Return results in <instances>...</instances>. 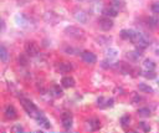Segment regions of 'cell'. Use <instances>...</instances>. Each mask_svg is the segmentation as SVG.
<instances>
[{
	"mask_svg": "<svg viewBox=\"0 0 159 133\" xmlns=\"http://www.w3.org/2000/svg\"><path fill=\"white\" fill-rule=\"evenodd\" d=\"M36 121H37V124L41 126V127L45 128V129H48V128L51 127V123L48 122V119H47L43 114H40V116L36 118Z\"/></svg>",
	"mask_w": 159,
	"mask_h": 133,
	"instance_id": "9a60e30c",
	"label": "cell"
},
{
	"mask_svg": "<svg viewBox=\"0 0 159 133\" xmlns=\"http://www.w3.org/2000/svg\"><path fill=\"white\" fill-rule=\"evenodd\" d=\"M139 127H140L144 132H149V131H150V126L147 124L145 122H140V123H139Z\"/></svg>",
	"mask_w": 159,
	"mask_h": 133,
	"instance_id": "1f68e13d",
	"label": "cell"
},
{
	"mask_svg": "<svg viewBox=\"0 0 159 133\" xmlns=\"http://www.w3.org/2000/svg\"><path fill=\"white\" fill-rule=\"evenodd\" d=\"M120 123H122V126H123V127L129 126V123H130V116H128V114L123 116V117L120 118Z\"/></svg>",
	"mask_w": 159,
	"mask_h": 133,
	"instance_id": "f1b7e54d",
	"label": "cell"
},
{
	"mask_svg": "<svg viewBox=\"0 0 159 133\" xmlns=\"http://www.w3.org/2000/svg\"><path fill=\"white\" fill-rule=\"evenodd\" d=\"M113 98H104V97H99L98 99H97V104H98V107H101V108H106V107H111V106H113Z\"/></svg>",
	"mask_w": 159,
	"mask_h": 133,
	"instance_id": "7c38bea8",
	"label": "cell"
},
{
	"mask_svg": "<svg viewBox=\"0 0 159 133\" xmlns=\"http://www.w3.org/2000/svg\"><path fill=\"white\" fill-rule=\"evenodd\" d=\"M140 56H142V53H139V52H137V51H130V52L127 53V57H128L129 60H132V61H137V60H139Z\"/></svg>",
	"mask_w": 159,
	"mask_h": 133,
	"instance_id": "484cf974",
	"label": "cell"
},
{
	"mask_svg": "<svg viewBox=\"0 0 159 133\" xmlns=\"http://www.w3.org/2000/svg\"><path fill=\"white\" fill-rule=\"evenodd\" d=\"M132 42H133L135 46H138L139 48H145V47L149 46V40H148L142 32H138V31L134 32V36H133V39H132Z\"/></svg>",
	"mask_w": 159,
	"mask_h": 133,
	"instance_id": "7a4b0ae2",
	"label": "cell"
},
{
	"mask_svg": "<svg viewBox=\"0 0 159 133\" xmlns=\"http://www.w3.org/2000/svg\"><path fill=\"white\" fill-rule=\"evenodd\" d=\"M61 122H62V126L65 129H70L72 127V122H73L72 114L70 112H63L62 117H61Z\"/></svg>",
	"mask_w": 159,
	"mask_h": 133,
	"instance_id": "8992f818",
	"label": "cell"
},
{
	"mask_svg": "<svg viewBox=\"0 0 159 133\" xmlns=\"http://www.w3.org/2000/svg\"><path fill=\"white\" fill-rule=\"evenodd\" d=\"M61 83H62L63 87L70 88V87H73V86H75V80H73V77H71V76H65V77L61 80Z\"/></svg>",
	"mask_w": 159,
	"mask_h": 133,
	"instance_id": "ac0fdd59",
	"label": "cell"
},
{
	"mask_svg": "<svg viewBox=\"0 0 159 133\" xmlns=\"http://www.w3.org/2000/svg\"><path fill=\"white\" fill-rule=\"evenodd\" d=\"M98 25L103 31H108L113 27V21L111 20L109 16H104V17H101L98 20Z\"/></svg>",
	"mask_w": 159,
	"mask_h": 133,
	"instance_id": "5b68a950",
	"label": "cell"
},
{
	"mask_svg": "<svg viewBox=\"0 0 159 133\" xmlns=\"http://www.w3.org/2000/svg\"><path fill=\"white\" fill-rule=\"evenodd\" d=\"M103 14L106 16H109V17H114L118 15V9L116 6H108L106 9H103Z\"/></svg>",
	"mask_w": 159,
	"mask_h": 133,
	"instance_id": "e0dca14e",
	"label": "cell"
},
{
	"mask_svg": "<svg viewBox=\"0 0 159 133\" xmlns=\"http://www.w3.org/2000/svg\"><path fill=\"white\" fill-rule=\"evenodd\" d=\"M65 51H66L67 53H70V55H76V53H77V50L73 48V47H71V46H70V47H66Z\"/></svg>",
	"mask_w": 159,
	"mask_h": 133,
	"instance_id": "d6a6232c",
	"label": "cell"
},
{
	"mask_svg": "<svg viewBox=\"0 0 159 133\" xmlns=\"http://www.w3.org/2000/svg\"><path fill=\"white\" fill-rule=\"evenodd\" d=\"M138 88H139V91H142V92L153 93V88H152L149 85H147V83H139V85H138Z\"/></svg>",
	"mask_w": 159,
	"mask_h": 133,
	"instance_id": "d4e9b609",
	"label": "cell"
},
{
	"mask_svg": "<svg viewBox=\"0 0 159 133\" xmlns=\"http://www.w3.org/2000/svg\"><path fill=\"white\" fill-rule=\"evenodd\" d=\"M25 51L29 56H37L39 52H40V47L36 42L34 41H27L25 44Z\"/></svg>",
	"mask_w": 159,
	"mask_h": 133,
	"instance_id": "277c9868",
	"label": "cell"
},
{
	"mask_svg": "<svg viewBox=\"0 0 159 133\" xmlns=\"http://www.w3.org/2000/svg\"><path fill=\"white\" fill-rule=\"evenodd\" d=\"M11 131H12V132H22V131H24V128H22L21 126H19V124H17V126H14V127L11 128Z\"/></svg>",
	"mask_w": 159,
	"mask_h": 133,
	"instance_id": "836d02e7",
	"label": "cell"
},
{
	"mask_svg": "<svg viewBox=\"0 0 159 133\" xmlns=\"http://www.w3.org/2000/svg\"><path fill=\"white\" fill-rule=\"evenodd\" d=\"M86 123H87V128H88L89 131H97V129L101 128V122H99V119H97V118H91V119H88Z\"/></svg>",
	"mask_w": 159,
	"mask_h": 133,
	"instance_id": "4fadbf2b",
	"label": "cell"
},
{
	"mask_svg": "<svg viewBox=\"0 0 159 133\" xmlns=\"http://www.w3.org/2000/svg\"><path fill=\"white\" fill-rule=\"evenodd\" d=\"M65 34L70 37H73V39H83L84 37V31L80 27H76V26H67L65 29Z\"/></svg>",
	"mask_w": 159,
	"mask_h": 133,
	"instance_id": "3957f363",
	"label": "cell"
},
{
	"mask_svg": "<svg viewBox=\"0 0 159 133\" xmlns=\"http://www.w3.org/2000/svg\"><path fill=\"white\" fill-rule=\"evenodd\" d=\"M138 114H139L140 117H149V116L152 114V112H150L149 108L143 107V108H139V109H138Z\"/></svg>",
	"mask_w": 159,
	"mask_h": 133,
	"instance_id": "4316f807",
	"label": "cell"
},
{
	"mask_svg": "<svg viewBox=\"0 0 159 133\" xmlns=\"http://www.w3.org/2000/svg\"><path fill=\"white\" fill-rule=\"evenodd\" d=\"M15 21H16V24L19 25V26H26V24H29V19L25 16V15H22V14H19V15H16L15 16Z\"/></svg>",
	"mask_w": 159,
	"mask_h": 133,
	"instance_id": "d6986e66",
	"label": "cell"
},
{
	"mask_svg": "<svg viewBox=\"0 0 159 133\" xmlns=\"http://www.w3.org/2000/svg\"><path fill=\"white\" fill-rule=\"evenodd\" d=\"M4 114H5V117L7 119H15V118H17V112H16V109H15L14 106H6V108L4 111Z\"/></svg>",
	"mask_w": 159,
	"mask_h": 133,
	"instance_id": "8fae6325",
	"label": "cell"
},
{
	"mask_svg": "<svg viewBox=\"0 0 159 133\" xmlns=\"http://www.w3.org/2000/svg\"><path fill=\"white\" fill-rule=\"evenodd\" d=\"M51 92H52V94H53L55 97H61V96L63 94V91H62V88H61L58 85H53V86L51 87Z\"/></svg>",
	"mask_w": 159,
	"mask_h": 133,
	"instance_id": "ffe728a7",
	"label": "cell"
},
{
	"mask_svg": "<svg viewBox=\"0 0 159 133\" xmlns=\"http://www.w3.org/2000/svg\"><path fill=\"white\" fill-rule=\"evenodd\" d=\"M21 106H22V108L26 111V113H27L29 116L34 117L35 119H36V118H37L40 114H42V113L39 111V108L35 106V103H32L30 99L21 98Z\"/></svg>",
	"mask_w": 159,
	"mask_h": 133,
	"instance_id": "6da1fadb",
	"label": "cell"
},
{
	"mask_svg": "<svg viewBox=\"0 0 159 133\" xmlns=\"http://www.w3.org/2000/svg\"><path fill=\"white\" fill-rule=\"evenodd\" d=\"M145 71H154L155 70V63L152 61V60H145L144 63H143Z\"/></svg>",
	"mask_w": 159,
	"mask_h": 133,
	"instance_id": "603a6c76",
	"label": "cell"
},
{
	"mask_svg": "<svg viewBox=\"0 0 159 133\" xmlns=\"http://www.w3.org/2000/svg\"><path fill=\"white\" fill-rule=\"evenodd\" d=\"M106 56H107V58H108V60L116 58V57L118 56V51H117L116 48H108V50L106 51Z\"/></svg>",
	"mask_w": 159,
	"mask_h": 133,
	"instance_id": "cb8c5ba5",
	"label": "cell"
},
{
	"mask_svg": "<svg viewBox=\"0 0 159 133\" xmlns=\"http://www.w3.org/2000/svg\"><path fill=\"white\" fill-rule=\"evenodd\" d=\"M0 58L2 62H7V58H9V53H7V50L4 45H1L0 47Z\"/></svg>",
	"mask_w": 159,
	"mask_h": 133,
	"instance_id": "7402d4cb",
	"label": "cell"
},
{
	"mask_svg": "<svg viewBox=\"0 0 159 133\" xmlns=\"http://www.w3.org/2000/svg\"><path fill=\"white\" fill-rule=\"evenodd\" d=\"M72 70H73V66L70 62H58V65H57V71H60V72L67 73V72H71Z\"/></svg>",
	"mask_w": 159,
	"mask_h": 133,
	"instance_id": "5bb4252c",
	"label": "cell"
},
{
	"mask_svg": "<svg viewBox=\"0 0 159 133\" xmlns=\"http://www.w3.org/2000/svg\"><path fill=\"white\" fill-rule=\"evenodd\" d=\"M27 56H29L27 53H26V55H20V56H19V60H17V61H19V65H21V66H26V65L29 63Z\"/></svg>",
	"mask_w": 159,
	"mask_h": 133,
	"instance_id": "83f0119b",
	"label": "cell"
},
{
	"mask_svg": "<svg viewBox=\"0 0 159 133\" xmlns=\"http://www.w3.org/2000/svg\"><path fill=\"white\" fill-rule=\"evenodd\" d=\"M81 57L86 63H89V65H93L97 62V56L91 51H83L81 53Z\"/></svg>",
	"mask_w": 159,
	"mask_h": 133,
	"instance_id": "52a82bcc",
	"label": "cell"
},
{
	"mask_svg": "<svg viewBox=\"0 0 159 133\" xmlns=\"http://www.w3.org/2000/svg\"><path fill=\"white\" fill-rule=\"evenodd\" d=\"M43 17H45V20H46L47 22H50V24H52V25H55V24L60 20V16H58L56 12H53V11H47V12H45Z\"/></svg>",
	"mask_w": 159,
	"mask_h": 133,
	"instance_id": "30bf717a",
	"label": "cell"
},
{
	"mask_svg": "<svg viewBox=\"0 0 159 133\" xmlns=\"http://www.w3.org/2000/svg\"><path fill=\"white\" fill-rule=\"evenodd\" d=\"M147 24H148V26H149V27L155 29V27L158 26V24H159V20H158L155 16H150V17H148V19H147Z\"/></svg>",
	"mask_w": 159,
	"mask_h": 133,
	"instance_id": "44dd1931",
	"label": "cell"
},
{
	"mask_svg": "<svg viewBox=\"0 0 159 133\" xmlns=\"http://www.w3.org/2000/svg\"><path fill=\"white\" fill-rule=\"evenodd\" d=\"M73 16H75V19H76L80 24H86V22L88 21V14H86V11H83V10H77V11H75Z\"/></svg>",
	"mask_w": 159,
	"mask_h": 133,
	"instance_id": "9c48e42d",
	"label": "cell"
},
{
	"mask_svg": "<svg viewBox=\"0 0 159 133\" xmlns=\"http://www.w3.org/2000/svg\"><path fill=\"white\" fill-rule=\"evenodd\" d=\"M113 6H116L117 9L118 7H122L123 6V1H120V0H114V5Z\"/></svg>",
	"mask_w": 159,
	"mask_h": 133,
	"instance_id": "e575fe53",
	"label": "cell"
},
{
	"mask_svg": "<svg viewBox=\"0 0 159 133\" xmlns=\"http://www.w3.org/2000/svg\"><path fill=\"white\" fill-rule=\"evenodd\" d=\"M158 87H159V81H158Z\"/></svg>",
	"mask_w": 159,
	"mask_h": 133,
	"instance_id": "d590c367",
	"label": "cell"
},
{
	"mask_svg": "<svg viewBox=\"0 0 159 133\" xmlns=\"http://www.w3.org/2000/svg\"><path fill=\"white\" fill-rule=\"evenodd\" d=\"M134 30H129V29H123L120 31V37L124 39V40H128V41H132L133 36H134Z\"/></svg>",
	"mask_w": 159,
	"mask_h": 133,
	"instance_id": "2e32d148",
	"label": "cell"
},
{
	"mask_svg": "<svg viewBox=\"0 0 159 133\" xmlns=\"http://www.w3.org/2000/svg\"><path fill=\"white\" fill-rule=\"evenodd\" d=\"M143 76H144L145 78H149V80L155 78V73H154V71H145V72L143 73Z\"/></svg>",
	"mask_w": 159,
	"mask_h": 133,
	"instance_id": "f546056e",
	"label": "cell"
},
{
	"mask_svg": "<svg viewBox=\"0 0 159 133\" xmlns=\"http://www.w3.org/2000/svg\"><path fill=\"white\" fill-rule=\"evenodd\" d=\"M152 11H153V14H155V15H159V2H154L153 5H152Z\"/></svg>",
	"mask_w": 159,
	"mask_h": 133,
	"instance_id": "4dcf8cb0",
	"label": "cell"
},
{
	"mask_svg": "<svg viewBox=\"0 0 159 133\" xmlns=\"http://www.w3.org/2000/svg\"><path fill=\"white\" fill-rule=\"evenodd\" d=\"M114 67H116L122 75H129V73H132V71H133V68L130 67V65H128V63H125V62H117V63L114 65Z\"/></svg>",
	"mask_w": 159,
	"mask_h": 133,
	"instance_id": "ba28073f",
	"label": "cell"
}]
</instances>
